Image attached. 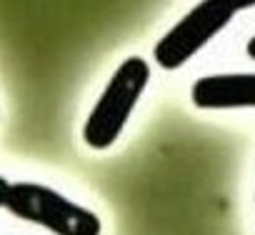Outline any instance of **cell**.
<instances>
[{
  "label": "cell",
  "instance_id": "obj_2",
  "mask_svg": "<svg viewBox=\"0 0 255 235\" xmlns=\"http://www.w3.org/2000/svg\"><path fill=\"white\" fill-rule=\"evenodd\" d=\"M5 208L33 225L50 230L53 235H100L103 223L100 218L68 200L58 190L40 185V183H13Z\"/></svg>",
  "mask_w": 255,
  "mask_h": 235
},
{
  "label": "cell",
  "instance_id": "obj_7",
  "mask_svg": "<svg viewBox=\"0 0 255 235\" xmlns=\"http://www.w3.org/2000/svg\"><path fill=\"white\" fill-rule=\"evenodd\" d=\"M245 50H248V58H253L255 60V35L248 40V45H245Z\"/></svg>",
  "mask_w": 255,
  "mask_h": 235
},
{
  "label": "cell",
  "instance_id": "obj_6",
  "mask_svg": "<svg viewBox=\"0 0 255 235\" xmlns=\"http://www.w3.org/2000/svg\"><path fill=\"white\" fill-rule=\"evenodd\" d=\"M228 3L233 5L235 13H238V10H250V8H255V0H228Z\"/></svg>",
  "mask_w": 255,
  "mask_h": 235
},
{
  "label": "cell",
  "instance_id": "obj_5",
  "mask_svg": "<svg viewBox=\"0 0 255 235\" xmlns=\"http://www.w3.org/2000/svg\"><path fill=\"white\" fill-rule=\"evenodd\" d=\"M10 188H13V183H8L3 175H0V208H5L8 195H10Z\"/></svg>",
  "mask_w": 255,
  "mask_h": 235
},
{
  "label": "cell",
  "instance_id": "obj_3",
  "mask_svg": "<svg viewBox=\"0 0 255 235\" xmlns=\"http://www.w3.org/2000/svg\"><path fill=\"white\" fill-rule=\"evenodd\" d=\"M233 15L235 10L228 0H200L153 45L155 65L163 70H180L230 25Z\"/></svg>",
  "mask_w": 255,
  "mask_h": 235
},
{
  "label": "cell",
  "instance_id": "obj_4",
  "mask_svg": "<svg viewBox=\"0 0 255 235\" xmlns=\"http://www.w3.org/2000/svg\"><path fill=\"white\" fill-rule=\"evenodd\" d=\"M190 100L200 110L255 108V73L203 75L193 83Z\"/></svg>",
  "mask_w": 255,
  "mask_h": 235
},
{
  "label": "cell",
  "instance_id": "obj_1",
  "mask_svg": "<svg viewBox=\"0 0 255 235\" xmlns=\"http://www.w3.org/2000/svg\"><path fill=\"white\" fill-rule=\"evenodd\" d=\"M150 83V65L140 55L125 58L93 105L83 125V140L93 150H108L120 138L130 115Z\"/></svg>",
  "mask_w": 255,
  "mask_h": 235
}]
</instances>
